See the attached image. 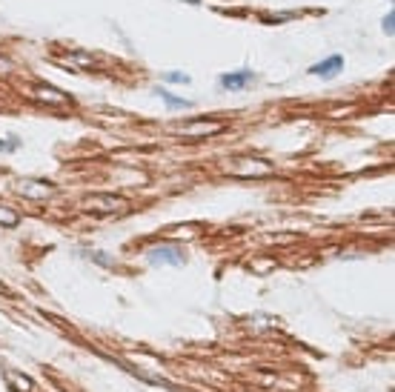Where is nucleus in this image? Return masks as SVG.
I'll use <instances>...</instances> for the list:
<instances>
[{
    "label": "nucleus",
    "mask_w": 395,
    "mask_h": 392,
    "mask_svg": "<svg viewBox=\"0 0 395 392\" xmlns=\"http://www.w3.org/2000/svg\"><path fill=\"white\" fill-rule=\"evenodd\" d=\"M17 223H20V215L12 210V206L0 203V226H6V229H15Z\"/></svg>",
    "instance_id": "nucleus-11"
},
{
    "label": "nucleus",
    "mask_w": 395,
    "mask_h": 392,
    "mask_svg": "<svg viewBox=\"0 0 395 392\" xmlns=\"http://www.w3.org/2000/svg\"><path fill=\"white\" fill-rule=\"evenodd\" d=\"M392 20H395V12L389 9L387 17H384V32H387V35H392Z\"/></svg>",
    "instance_id": "nucleus-15"
},
{
    "label": "nucleus",
    "mask_w": 395,
    "mask_h": 392,
    "mask_svg": "<svg viewBox=\"0 0 395 392\" xmlns=\"http://www.w3.org/2000/svg\"><path fill=\"white\" fill-rule=\"evenodd\" d=\"M15 192L20 198H29V201H43L55 192V183L52 180H40V178H23L15 183Z\"/></svg>",
    "instance_id": "nucleus-2"
},
{
    "label": "nucleus",
    "mask_w": 395,
    "mask_h": 392,
    "mask_svg": "<svg viewBox=\"0 0 395 392\" xmlns=\"http://www.w3.org/2000/svg\"><path fill=\"white\" fill-rule=\"evenodd\" d=\"M3 378H6V381L15 386V392H32V389H35L32 378L20 375V373H15V370H3Z\"/></svg>",
    "instance_id": "nucleus-9"
},
{
    "label": "nucleus",
    "mask_w": 395,
    "mask_h": 392,
    "mask_svg": "<svg viewBox=\"0 0 395 392\" xmlns=\"http://www.w3.org/2000/svg\"><path fill=\"white\" fill-rule=\"evenodd\" d=\"M35 98H37V101H46V103H66V101H69L66 95H60L55 86H37V89H35Z\"/></svg>",
    "instance_id": "nucleus-10"
},
{
    "label": "nucleus",
    "mask_w": 395,
    "mask_h": 392,
    "mask_svg": "<svg viewBox=\"0 0 395 392\" xmlns=\"http://www.w3.org/2000/svg\"><path fill=\"white\" fill-rule=\"evenodd\" d=\"M221 129H224L221 121H195V123L180 126L178 132H180L183 137H209V135H215V132H221Z\"/></svg>",
    "instance_id": "nucleus-6"
},
{
    "label": "nucleus",
    "mask_w": 395,
    "mask_h": 392,
    "mask_svg": "<svg viewBox=\"0 0 395 392\" xmlns=\"http://www.w3.org/2000/svg\"><path fill=\"white\" fill-rule=\"evenodd\" d=\"M144 258L152 264V266H180L183 261H187V255H183V249L175 246V244H152Z\"/></svg>",
    "instance_id": "nucleus-1"
},
{
    "label": "nucleus",
    "mask_w": 395,
    "mask_h": 392,
    "mask_svg": "<svg viewBox=\"0 0 395 392\" xmlns=\"http://www.w3.org/2000/svg\"><path fill=\"white\" fill-rule=\"evenodd\" d=\"M341 69H344V58H341V55H330L327 60L315 63V66L310 69V75H315V78H323V80H330V78L341 75Z\"/></svg>",
    "instance_id": "nucleus-7"
},
{
    "label": "nucleus",
    "mask_w": 395,
    "mask_h": 392,
    "mask_svg": "<svg viewBox=\"0 0 395 392\" xmlns=\"http://www.w3.org/2000/svg\"><path fill=\"white\" fill-rule=\"evenodd\" d=\"M158 92V98L160 101H164L169 109H192V101H187V98H178V95H172V92L169 89H164V86H160V89H155Z\"/></svg>",
    "instance_id": "nucleus-8"
},
{
    "label": "nucleus",
    "mask_w": 395,
    "mask_h": 392,
    "mask_svg": "<svg viewBox=\"0 0 395 392\" xmlns=\"http://www.w3.org/2000/svg\"><path fill=\"white\" fill-rule=\"evenodd\" d=\"M183 3H198V0H183Z\"/></svg>",
    "instance_id": "nucleus-16"
},
{
    "label": "nucleus",
    "mask_w": 395,
    "mask_h": 392,
    "mask_svg": "<svg viewBox=\"0 0 395 392\" xmlns=\"http://www.w3.org/2000/svg\"><path fill=\"white\" fill-rule=\"evenodd\" d=\"M92 261H98V264H103V266H115V258H106V255H98V252H92L89 255Z\"/></svg>",
    "instance_id": "nucleus-14"
},
{
    "label": "nucleus",
    "mask_w": 395,
    "mask_h": 392,
    "mask_svg": "<svg viewBox=\"0 0 395 392\" xmlns=\"http://www.w3.org/2000/svg\"><path fill=\"white\" fill-rule=\"evenodd\" d=\"M255 80V72L252 69H238V72H226L218 78V83L226 89V92H241L244 86H249Z\"/></svg>",
    "instance_id": "nucleus-5"
},
{
    "label": "nucleus",
    "mask_w": 395,
    "mask_h": 392,
    "mask_svg": "<svg viewBox=\"0 0 395 392\" xmlns=\"http://www.w3.org/2000/svg\"><path fill=\"white\" fill-rule=\"evenodd\" d=\"M20 146V137H0V152L9 155V152H17Z\"/></svg>",
    "instance_id": "nucleus-12"
},
{
    "label": "nucleus",
    "mask_w": 395,
    "mask_h": 392,
    "mask_svg": "<svg viewBox=\"0 0 395 392\" xmlns=\"http://www.w3.org/2000/svg\"><path fill=\"white\" fill-rule=\"evenodd\" d=\"M164 80H169V83H190L192 78H190L187 72H167V75H164Z\"/></svg>",
    "instance_id": "nucleus-13"
},
{
    "label": "nucleus",
    "mask_w": 395,
    "mask_h": 392,
    "mask_svg": "<svg viewBox=\"0 0 395 392\" xmlns=\"http://www.w3.org/2000/svg\"><path fill=\"white\" fill-rule=\"evenodd\" d=\"M229 172L238 175V178H261V175L272 172V164H264L258 157H238L235 164L229 167Z\"/></svg>",
    "instance_id": "nucleus-3"
},
{
    "label": "nucleus",
    "mask_w": 395,
    "mask_h": 392,
    "mask_svg": "<svg viewBox=\"0 0 395 392\" xmlns=\"http://www.w3.org/2000/svg\"><path fill=\"white\" fill-rule=\"evenodd\" d=\"M126 206V201L121 195H92L86 201V210L92 212H103V215H112V212H121Z\"/></svg>",
    "instance_id": "nucleus-4"
}]
</instances>
